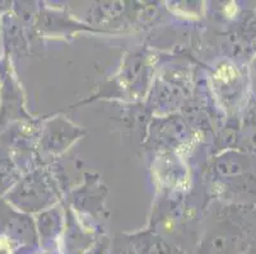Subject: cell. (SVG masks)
I'll return each mask as SVG.
<instances>
[{
    "label": "cell",
    "mask_w": 256,
    "mask_h": 254,
    "mask_svg": "<svg viewBox=\"0 0 256 254\" xmlns=\"http://www.w3.org/2000/svg\"><path fill=\"white\" fill-rule=\"evenodd\" d=\"M0 254H12L9 242L4 237L0 238Z\"/></svg>",
    "instance_id": "1"
}]
</instances>
